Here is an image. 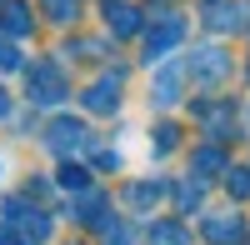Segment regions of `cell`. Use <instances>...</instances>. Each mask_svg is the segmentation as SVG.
Returning a JSON list of instances; mask_svg holds the SVG:
<instances>
[{
	"mask_svg": "<svg viewBox=\"0 0 250 245\" xmlns=\"http://www.w3.org/2000/svg\"><path fill=\"white\" fill-rule=\"evenodd\" d=\"M30 100H40V105L65 100V80H60L55 65H35V70H30Z\"/></svg>",
	"mask_w": 250,
	"mask_h": 245,
	"instance_id": "obj_1",
	"label": "cell"
},
{
	"mask_svg": "<svg viewBox=\"0 0 250 245\" xmlns=\"http://www.w3.org/2000/svg\"><path fill=\"white\" fill-rule=\"evenodd\" d=\"M80 140H85V125H80V120H55L50 135H45V145L65 155V150H75V145H80Z\"/></svg>",
	"mask_w": 250,
	"mask_h": 245,
	"instance_id": "obj_2",
	"label": "cell"
},
{
	"mask_svg": "<svg viewBox=\"0 0 250 245\" xmlns=\"http://www.w3.org/2000/svg\"><path fill=\"white\" fill-rule=\"evenodd\" d=\"M225 70H230V60H225V50H215V45L200 50V55L190 60V75H195V80H220Z\"/></svg>",
	"mask_w": 250,
	"mask_h": 245,
	"instance_id": "obj_3",
	"label": "cell"
},
{
	"mask_svg": "<svg viewBox=\"0 0 250 245\" xmlns=\"http://www.w3.org/2000/svg\"><path fill=\"white\" fill-rule=\"evenodd\" d=\"M115 90H120V75H105L100 85L85 90V105H90V110H115V105H120V95H115Z\"/></svg>",
	"mask_w": 250,
	"mask_h": 245,
	"instance_id": "obj_4",
	"label": "cell"
},
{
	"mask_svg": "<svg viewBox=\"0 0 250 245\" xmlns=\"http://www.w3.org/2000/svg\"><path fill=\"white\" fill-rule=\"evenodd\" d=\"M205 235L215 245H240L245 230H240V215H220V220H205Z\"/></svg>",
	"mask_w": 250,
	"mask_h": 245,
	"instance_id": "obj_5",
	"label": "cell"
},
{
	"mask_svg": "<svg viewBox=\"0 0 250 245\" xmlns=\"http://www.w3.org/2000/svg\"><path fill=\"white\" fill-rule=\"evenodd\" d=\"M175 40H180V20L170 15V20H160V25L150 30V60H160V50H170Z\"/></svg>",
	"mask_w": 250,
	"mask_h": 245,
	"instance_id": "obj_6",
	"label": "cell"
},
{
	"mask_svg": "<svg viewBox=\"0 0 250 245\" xmlns=\"http://www.w3.org/2000/svg\"><path fill=\"white\" fill-rule=\"evenodd\" d=\"M105 10H110V30H120V35H135L140 30V10L135 5H115V0H110Z\"/></svg>",
	"mask_w": 250,
	"mask_h": 245,
	"instance_id": "obj_7",
	"label": "cell"
},
{
	"mask_svg": "<svg viewBox=\"0 0 250 245\" xmlns=\"http://www.w3.org/2000/svg\"><path fill=\"white\" fill-rule=\"evenodd\" d=\"M175 90H180V75L170 70V75H160V85H155V95H150V100H155V105H170Z\"/></svg>",
	"mask_w": 250,
	"mask_h": 245,
	"instance_id": "obj_8",
	"label": "cell"
},
{
	"mask_svg": "<svg viewBox=\"0 0 250 245\" xmlns=\"http://www.w3.org/2000/svg\"><path fill=\"white\" fill-rule=\"evenodd\" d=\"M45 10H50V20H75L80 0H45Z\"/></svg>",
	"mask_w": 250,
	"mask_h": 245,
	"instance_id": "obj_9",
	"label": "cell"
},
{
	"mask_svg": "<svg viewBox=\"0 0 250 245\" xmlns=\"http://www.w3.org/2000/svg\"><path fill=\"white\" fill-rule=\"evenodd\" d=\"M155 245H185V230H175V225H155Z\"/></svg>",
	"mask_w": 250,
	"mask_h": 245,
	"instance_id": "obj_10",
	"label": "cell"
},
{
	"mask_svg": "<svg viewBox=\"0 0 250 245\" xmlns=\"http://www.w3.org/2000/svg\"><path fill=\"white\" fill-rule=\"evenodd\" d=\"M10 30H15V35H25V30H30V20H25V5H10Z\"/></svg>",
	"mask_w": 250,
	"mask_h": 245,
	"instance_id": "obj_11",
	"label": "cell"
},
{
	"mask_svg": "<svg viewBox=\"0 0 250 245\" xmlns=\"http://www.w3.org/2000/svg\"><path fill=\"white\" fill-rule=\"evenodd\" d=\"M230 190L235 195H250V170H230Z\"/></svg>",
	"mask_w": 250,
	"mask_h": 245,
	"instance_id": "obj_12",
	"label": "cell"
},
{
	"mask_svg": "<svg viewBox=\"0 0 250 245\" xmlns=\"http://www.w3.org/2000/svg\"><path fill=\"white\" fill-rule=\"evenodd\" d=\"M215 165H220V150H200L195 155V170H215Z\"/></svg>",
	"mask_w": 250,
	"mask_h": 245,
	"instance_id": "obj_13",
	"label": "cell"
},
{
	"mask_svg": "<svg viewBox=\"0 0 250 245\" xmlns=\"http://www.w3.org/2000/svg\"><path fill=\"white\" fill-rule=\"evenodd\" d=\"M0 65H5V70H15V65H20V55H15V45H5V40H0Z\"/></svg>",
	"mask_w": 250,
	"mask_h": 245,
	"instance_id": "obj_14",
	"label": "cell"
},
{
	"mask_svg": "<svg viewBox=\"0 0 250 245\" xmlns=\"http://www.w3.org/2000/svg\"><path fill=\"white\" fill-rule=\"evenodd\" d=\"M85 180H90L85 170H75V165H65V185H85Z\"/></svg>",
	"mask_w": 250,
	"mask_h": 245,
	"instance_id": "obj_15",
	"label": "cell"
},
{
	"mask_svg": "<svg viewBox=\"0 0 250 245\" xmlns=\"http://www.w3.org/2000/svg\"><path fill=\"white\" fill-rule=\"evenodd\" d=\"M10 115V95H5V85H0V120Z\"/></svg>",
	"mask_w": 250,
	"mask_h": 245,
	"instance_id": "obj_16",
	"label": "cell"
},
{
	"mask_svg": "<svg viewBox=\"0 0 250 245\" xmlns=\"http://www.w3.org/2000/svg\"><path fill=\"white\" fill-rule=\"evenodd\" d=\"M0 245H20V240H15V235H0Z\"/></svg>",
	"mask_w": 250,
	"mask_h": 245,
	"instance_id": "obj_17",
	"label": "cell"
},
{
	"mask_svg": "<svg viewBox=\"0 0 250 245\" xmlns=\"http://www.w3.org/2000/svg\"><path fill=\"white\" fill-rule=\"evenodd\" d=\"M0 5H5V0H0Z\"/></svg>",
	"mask_w": 250,
	"mask_h": 245,
	"instance_id": "obj_18",
	"label": "cell"
}]
</instances>
